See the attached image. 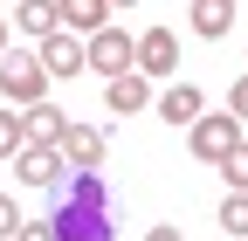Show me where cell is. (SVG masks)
<instances>
[{
    "mask_svg": "<svg viewBox=\"0 0 248 241\" xmlns=\"http://www.w3.org/2000/svg\"><path fill=\"white\" fill-rule=\"evenodd\" d=\"M152 104V76H138V69H124V76H110V90H104V110H117V117H131V110H145Z\"/></svg>",
    "mask_w": 248,
    "mask_h": 241,
    "instance_id": "obj_9",
    "label": "cell"
},
{
    "mask_svg": "<svg viewBox=\"0 0 248 241\" xmlns=\"http://www.w3.org/2000/svg\"><path fill=\"white\" fill-rule=\"evenodd\" d=\"M55 28H62V14H55V0H21V7H14V35H55Z\"/></svg>",
    "mask_w": 248,
    "mask_h": 241,
    "instance_id": "obj_13",
    "label": "cell"
},
{
    "mask_svg": "<svg viewBox=\"0 0 248 241\" xmlns=\"http://www.w3.org/2000/svg\"><path fill=\"white\" fill-rule=\"evenodd\" d=\"M14 241H55V221H21Z\"/></svg>",
    "mask_w": 248,
    "mask_h": 241,
    "instance_id": "obj_19",
    "label": "cell"
},
{
    "mask_svg": "<svg viewBox=\"0 0 248 241\" xmlns=\"http://www.w3.org/2000/svg\"><path fill=\"white\" fill-rule=\"evenodd\" d=\"M228 110H234V117H248V76H234V90H228Z\"/></svg>",
    "mask_w": 248,
    "mask_h": 241,
    "instance_id": "obj_20",
    "label": "cell"
},
{
    "mask_svg": "<svg viewBox=\"0 0 248 241\" xmlns=\"http://www.w3.org/2000/svg\"><path fill=\"white\" fill-rule=\"evenodd\" d=\"M42 69L48 76H83L90 69V55H83V35H69V28H55V35H42Z\"/></svg>",
    "mask_w": 248,
    "mask_h": 241,
    "instance_id": "obj_4",
    "label": "cell"
},
{
    "mask_svg": "<svg viewBox=\"0 0 248 241\" xmlns=\"http://www.w3.org/2000/svg\"><path fill=\"white\" fill-rule=\"evenodd\" d=\"M83 55H90V69L110 83V76H124V69H138V35H124V28H97V35H83Z\"/></svg>",
    "mask_w": 248,
    "mask_h": 241,
    "instance_id": "obj_2",
    "label": "cell"
},
{
    "mask_svg": "<svg viewBox=\"0 0 248 241\" xmlns=\"http://www.w3.org/2000/svg\"><path fill=\"white\" fill-rule=\"evenodd\" d=\"M55 14L69 35H97V28H110V0H55Z\"/></svg>",
    "mask_w": 248,
    "mask_h": 241,
    "instance_id": "obj_11",
    "label": "cell"
},
{
    "mask_svg": "<svg viewBox=\"0 0 248 241\" xmlns=\"http://www.w3.org/2000/svg\"><path fill=\"white\" fill-rule=\"evenodd\" d=\"M159 117H166L172 131H179V124H193V117H200V90H193V83H172L166 97H159Z\"/></svg>",
    "mask_w": 248,
    "mask_h": 241,
    "instance_id": "obj_14",
    "label": "cell"
},
{
    "mask_svg": "<svg viewBox=\"0 0 248 241\" xmlns=\"http://www.w3.org/2000/svg\"><path fill=\"white\" fill-rule=\"evenodd\" d=\"M14 179L35 186V193H48L62 179V152H55V145H21V152H14Z\"/></svg>",
    "mask_w": 248,
    "mask_h": 241,
    "instance_id": "obj_5",
    "label": "cell"
},
{
    "mask_svg": "<svg viewBox=\"0 0 248 241\" xmlns=\"http://www.w3.org/2000/svg\"><path fill=\"white\" fill-rule=\"evenodd\" d=\"M110 234V221H104V207H83V200H69L55 214V241H104Z\"/></svg>",
    "mask_w": 248,
    "mask_h": 241,
    "instance_id": "obj_7",
    "label": "cell"
},
{
    "mask_svg": "<svg viewBox=\"0 0 248 241\" xmlns=\"http://www.w3.org/2000/svg\"><path fill=\"white\" fill-rule=\"evenodd\" d=\"M55 152H62V166H76V172H83V166H104V131H97V124H69Z\"/></svg>",
    "mask_w": 248,
    "mask_h": 241,
    "instance_id": "obj_8",
    "label": "cell"
},
{
    "mask_svg": "<svg viewBox=\"0 0 248 241\" xmlns=\"http://www.w3.org/2000/svg\"><path fill=\"white\" fill-rule=\"evenodd\" d=\"M221 179H228V193H248V138L221 159Z\"/></svg>",
    "mask_w": 248,
    "mask_h": 241,
    "instance_id": "obj_15",
    "label": "cell"
},
{
    "mask_svg": "<svg viewBox=\"0 0 248 241\" xmlns=\"http://www.w3.org/2000/svg\"><path fill=\"white\" fill-rule=\"evenodd\" d=\"M28 145V131H21V110H0V159H14Z\"/></svg>",
    "mask_w": 248,
    "mask_h": 241,
    "instance_id": "obj_17",
    "label": "cell"
},
{
    "mask_svg": "<svg viewBox=\"0 0 248 241\" xmlns=\"http://www.w3.org/2000/svg\"><path fill=\"white\" fill-rule=\"evenodd\" d=\"M21 131H28V145H62L69 117H62L55 104H28V110H21Z\"/></svg>",
    "mask_w": 248,
    "mask_h": 241,
    "instance_id": "obj_12",
    "label": "cell"
},
{
    "mask_svg": "<svg viewBox=\"0 0 248 241\" xmlns=\"http://www.w3.org/2000/svg\"><path fill=\"white\" fill-rule=\"evenodd\" d=\"M186 131H193V159L221 166V159L234 152V145H241V117H234V110H200Z\"/></svg>",
    "mask_w": 248,
    "mask_h": 241,
    "instance_id": "obj_1",
    "label": "cell"
},
{
    "mask_svg": "<svg viewBox=\"0 0 248 241\" xmlns=\"http://www.w3.org/2000/svg\"><path fill=\"white\" fill-rule=\"evenodd\" d=\"M42 90H48V69H42V55H0V97L7 104H42Z\"/></svg>",
    "mask_w": 248,
    "mask_h": 241,
    "instance_id": "obj_3",
    "label": "cell"
},
{
    "mask_svg": "<svg viewBox=\"0 0 248 241\" xmlns=\"http://www.w3.org/2000/svg\"><path fill=\"white\" fill-rule=\"evenodd\" d=\"M145 241H186V234H179V227H166V221H159V227H152V234H145Z\"/></svg>",
    "mask_w": 248,
    "mask_h": 241,
    "instance_id": "obj_21",
    "label": "cell"
},
{
    "mask_svg": "<svg viewBox=\"0 0 248 241\" xmlns=\"http://www.w3.org/2000/svg\"><path fill=\"white\" fill-rule=\"evenodd\" d=\"M179 69V35L172 28H145L138 35V76H172Z\"/></svg>",
    "mask_w": 248,
    "mask_h": 241,
    "instance_id": "obj_6",
    "label": "cell"
},
{
    "mask_svg": "<svg viewBox=\"0 0 248 241\" xmlns=\"http://www.w3.org/2000/svg\"><path fill=\"white\" fill-rule=\"evenodd\" d=\"M110 7H131V0H110Z\"/></svg>",
    "mask_w": 248,
    "mask_h": 241,
    "instance_id": "obj_23",
    "label": "cell"
},
{
    "mask_svg": "<svg viewBox=\"0 0 248 241\" xmlns=\"http://www.w3.org/2000/svg\"><path fill=\"white\" fill-rule=\"evenodd\" d=\"M221 234H234V241L248 234V193H228L221 200Z\"/></svg>",
    "mask_w": 248,
    "mask_h": 241,
    "instance_id": "obj_16",
    "label": "cell"
},
{
    "mask_svg": "<svg viewBox=\"0 0 248 241\" xmlns=\"http://www.w3.org/2000/svg\"><path fill=\"white\" fill-rule=\"evenodd\" d=\"M234 7H241V0H193V7H186V21H193L200 42H221L228 28H234Z\"/></svg>",
    "mask_w": 248,
    "mask_h": 241,
    "instance_id": "obj_10",
    "label": "cell"
},
{
    "mask_svg": "<svg viewBox=\"0 0 248 241\" xmlns=\"http://www.w3.org/2000/svg\"><path fill=\"white\" fill-rule=\"evenodd\" d=\"M0 55H7V21H0Z\"/></svg>",
    "mask_w": 248,
    "mask_h": 241,
    "instance_id": "obj_22",
    "label": "cell"
},
{
    "mask_svg": "<svg viewBox=\"0 0 248 241\" xmlns=\"http://www.w3.org/2000/svg\"><path fill=\"white\" fill-rule=\"evenodd\" d=\"M21 221H28V214H21L7 193H0V241H14V234H21Z\"/></svg>",
    "mask_w": 248,
    "mask_h": 241,
    "instance_id": "obj_18",
    "label": "cell"
}]
</instances>
